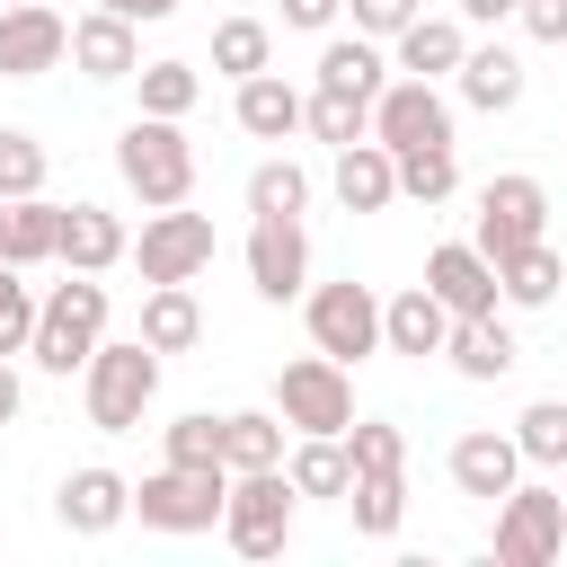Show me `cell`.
<instances>
[{"label":"cell","instance_id":"1","mask_svg":"<svg viewBox=\"0 0 567 567\" xmlns=\"http://www.w3.org/2000/svg\"><path fill=\"white\" fill-rule=\"evenodd\" d=\"M80 399H89V425H97V434H133L142 408L159 399V346H151V337L97 346V354L80 363Z\"/></svg>","mask_w":567,"mask_h":567},{"label":"cell","instance_id":"2","mask_svg":"<svg viewBox=\"0 0 567 567\" xmlns=\"http://www.w3.org/2000/svg\"><path fill=\"white\" fill-rule=\"evenodd\" d=\"M115 168H124V186H133L151 213H168V204L195 195V142L177 133V115H133V124L115 133Z\"/></svg>","mask_w":567,"mask_h":567},{"label":"cell","instance_id":"3","mask_svg":"<svg viewBox=\"0 0 567 567\" xmlns=\"http://www.w3.org/2000/svg\"><path fill=\"white\" fill-rule=\"evenodd\" d=\"M97 346H106V284H97V275L53 284V292H44V310H35V346H27V354H35L44 372H62V381H71Z\"/></svg>","mask_w":567,"mask_h":567},{"label":"cell","instance_id":"4","mask_svg":"<svg viewBox=\"0 0 567 567\" xmlns=\"http://www.w3.org/2000/svg\"><path fill=\"white\" fill-rule=\"evenodd\" d=\"M292 470L275 461V470H230V505H221V532H230V549L239 558H275L284 549V532H292Z\"/></svg>","mask_w":567,"mask_h":567},{"label":"cell","instance_id":"5","mask_svg":"<svg viewBox=\"0 0 567 567\" xmlns=\"http://www.w3.org/2000/svg\"><path fill=\"white\" fill-rule=\"evenodd\" d=\"M221 505H230V470H177V461H159V470L133 487V514H142L151 532H213Z\"/></svg>","mask_w":567,"mask_h":567},{"label":"cell","instance_id":"6","mask_svg":"<svg viewBox=\"0 0 567 567\" xmlns=\"http://www.w3.org/2000/svg\"><path fill=\"white\" fill-rule=\"evenodd\" d=\"M275 408H284V425H301V434H346V425H354V381H346L337 354H292V363L275 372Z\"/></svg>","mask_w":567,"mask_h":567},{"label":"cell","instance_id":"7","mask_svg":"<svg viewBox=\"0 0 567 567\" xmlns=\"http://www.w3.org/2000/svg\"><path fill=\"white\" fill-rule=\"evenodd\" d=\"M496 558H505V567H549V558H567V496L514 478V487L496 496Z\"/></svg>","mask_w":567,"mask_h":567},{"label":"cell","instance_id":"8","mask_svg":"<svg viewBox=\"0 0 567 567\" xmlns=\"http://www.w3.org/2000/svg\"><path fill=\"white\" fill-rule=\"evenodd\" d=\"M532 239H549V186H540V177H523V168L487 177V186H478V248L505 266V257H514V248H532Z\"/></svg>","mask_w":567,"mask_h":567},{"label":"cell","instance_id":"9","mask_svg":"<svg viewBox=\"0 0 567 567\" xmlns=\"http://www.w3.org/2000/svg\"><path fill=\"white\" fill-rule=\"evenodd\" d=\"M133 266H142V284H195L213 266V213H186V204L151 213L133 239Z\"/></svg>","mask_w":567,"mask_h":567},{"label":"cell","instance_id":"10","mask_svg":"<svg viewBox=\"0 0 567 567\" xmlns=\"http://www.w3.org/2000/svg\"><path fill=\"white\" fill-rule=\"evenodd\" d=\"M372 142H390V151H443L452 142V97L434 89V80H390L381 97H372Z\"/></svg>","mask_w":567,"mask_h":567},{"label":"cell","instance_id":"11","mask_svg":"<svg viewBox=\"0 0 567 567\" xmlns=\"http://www.w3.org/2000/svg\"><path fill=\"white\" fill-rule=\"evenodd\" d=\"M310 346L319 354H337V363H363L372 346H381V292L372 284H319L310 292Z\"/></svg>","mask_w":567,"mask_h":567},{"label":"cell","instance_id":"12","mask_svg":"<svg viewBox=\"0 0 567 567\" xmlns=\"http://www.w3.org/2000/svg\"><path fill=\"white\" fill-rule=\"evenodd\" d=\"M248 284L266 301H292L310 284V230H301V213H257L248 221Z\"/></svg>","mask_w":567,"mask_h":567},{"label":"cell","instance_id":"13","mask_svg":"<svg viewBox=\"0 0 567 567\" xmlns=\"http://www.w3.org/2000/svg\"><path fill=\"white\" fill-rule=\"evenodd\" d=\"M425 284H434V301H443L452 319H487V310L505 301V275H496V257H487L478 239H443V248L425 257Z\"/></svg>","mask_w":567,"mask_h":567},{"label":"cell","instance_id":"14","mask_svg":"<svg viewBox=\"0 0 567 567\" xmlns=\"http://www.w3.org/2000/svg\"><path fill=\"white\" fill-rule=\"evenodd\" d=\"M62 53H71V18L62 9H44V0L0 9V80H44Z\"/></svg>","mask_w":567,"mask_h":567},{"label":"cell","instance_id":"15","mask_svg":"<svg viewBox=\"0 0 567 567\" xmlns=\"http://www.w3.org/2000/svg\"><path fill=\"white\" fill-rule=\"evenodd\" d=\"M53 514H62V532H80V540H97V532H115V523L133 514V478H115L106 461H89V470H71V478H62V496H53Z\"/></svg>","mask_w":567,"mask_h":567},{"label":"cell","instance_id":"16","mask_svg":"<svg viewBox=\"0 0 567 567\" xmlns=\"http://www.w3.org/2000/svg\"><path fill=\"white\" fill-rule=\"evenodd\" d=\"M71 62L89 80H133L142 71V27L115 18V9H89V18H71Z\"/></svg>","mask_w":567,"mask_h":567},{"label":"cell","instance_id":"17","mask_svg":"<svg viewBox=\"0 0 567 567\" xmlns=\"http://www.w3.org/2000/svg\"><path fill=\"white\" fill-rule=\"evenodd\" d=\"M514 478H523V443H514V434L478 425V434L452 443V487H461V496H487V505H496Z\"/></svg>","mask_w":567,"mask_h":567},{"label":"cell","instance_id":"18","mask_svg":"<svg viewBox=\"0 0 567 567\" xmlns=\"http://www.w3.org/2000/svg\"><path fill=\"white\" fill-rule=\"evenodd\" d=\"M337 204L346 213H381V204H399V151L390 142H346L337 151Z\"/></svg>","mask_w":567,"mask_h":567},{"label":"cell","instance_id":"19","mask_svg":"<svg viewBox=\"0 0 567 567\" xmlns=\"http://www.w3.org/2000/svg\"><path fill=\"white\" fill-rule=\"evenodd\" d=\"M124 257H133V239H124V221L106 204H62V266L71 275H106Z\"/></svg>","mask_w":567,"mask_h":567},{"label":"cell","instance_id":"20","mask_svg":"<svg viewBox=\"0 0 567 567\" xmlns=\"http://www.w3.org/2000/svg\"><path fill=\"white\" fill-rule=\"evenodd\" d=\"M443 337H452V310L434 301V284H408V292L381 301V346L390 354H443Z\"/></svg>","mask_w":567,"mask_h":567},{"label":"cell","instance_id":"21","mask_svg":"<svg viewBox=\"0 0 567 567\" xmlns=\"http://www.w3.org/2000/svg\"><path fill=\"white\" fill-rule=\"evenodd\" d=\"M390 44H399V71H408V80H443V71H461V53H470L461 18H425V9H416Z\"/></svg>","mask_w":567,"mask_h":567},{"label":"cell","instance_id":"22","mask_svg":"<svg viewBox=\"0 0 567 567\" xmlns=\"http://www.w3.org/2000/svg\"><path fill=\"white\" fill-rule=\"evenodd\" d=\"M319 89H346V97H381L390 89V53H381V35H328V53H319Z\"/></svg>","mask_w":567,"mask_h":567},{"label":"cell","instance_id":"23","mask_svg":"<svg viewBox=\"0 0 567 567\" xmlns=\"http://www.w3.org/2000/svg\"><path fill=\"white\" fill-rule=\"evenodd\" d=\"M443 354H452L461 381H505V372H514V328H505L496 310H487V319H452Z\"/></svg>","mask_w":567,"mask_h":567},{"label":"cell","instance_id":"24","mask_svg":"<svg viewBox=\"0 0 567 567\" xmlns=\"http://www.w3.org/2000/svg\"><path fill=\"white\" fill-rule=\"evenodd\" d=\"M452 80H461V97H470L478 115H505V106H523V62H514L505 44H470Z\"/></svg>","mask_w":567,"mask_h":567},{"label":"cell","instance_id":"25","mask_svg":"<svg viewBox=\"0 0 567 567\" xmlns=\"http://www.w3.org/2000/svg\"><path fill=\"white\" fill-rule=\"evenodd\" d=\"M301 89L284 80V71H257V80H239V133H257V142H284V133H301Z\"/></svg>","mask_w":567,"mask_h":567},{"label":"cell","instance_id":"26","mask_svg":"<svg viewBox=\"0 0 567 567\" xmlns=\"http://www.w3.org/2000/svg\"><path fill=\"white\" fill-rule=\"evenodd\" d=\"M0 257H9V266H44V257H62V204L18 195L9 221H0Z\"/></svg>","mask_w":567,"mask_h":567},{"label":"cell","instance_id":"27","mask_svg":"<svg viewBox=\"0 0 567 567\" xmlns=\"http://www.w3.org/2000/svg\"><path fill=\"white\" fill-rule=\"evenodd\" d=\"M142 337H151L159 354H186V346L204 337V301H195V284H151V301H142Z\"/></svg>","mask_w":567,"mask_h":567},{"label":"cell","instance_id":"28","mask_svg":"<svg viewBox=\"0 0 567 567\" xmlns=\"http://www.w3.org/2000/svg\"><path fill=\"white\" fill-rule=\"evenodd\" d=\"M284 470H292L301 496H346V487H354V452H346V434H301V443L284 452Z\"/></svg>","mask_w":567,"mask_h":567},{"label":"cell","instance_id":"29","mask_svg":"<svg viewBox=\"0 0 567 567\" xmlns=\"http://www.w3.org/2000/svg\"><path fill=\"white\" fill-rule=\"evenodd\" d=\"M496 275H505V301H514V310H540V301L567 284V257H558V239H532V248H514Z\"/></svg>","mask_w":567,"mask_h":567},{"label":"cell","instance_id":"30","mask_svg":"<svg viewBox=\"0 0 567 567\" xmlns=\"http://www.w3.org/2000/svg\"><path fill=\"white\" fill-rule=\"evenodd\" d=\"M213 71H230V80L275 71V27H266V18H221V27H213Z\"/></svg>","mask_w":567,"mask_h":567},{"label":"cell","instance_id":"31","mask_svg":"<svg viewBox=\"0 0 567 567\" xmlns=\"http://www.w3.org/2000/svg\"><path fill=\"white\" fill-rule=\"evenodd\" d=\"M221 461H230V470H275V461H284V416H266V408L221 416Z\"/></svg>","mask_w":567,"mask_h":567},{"label":"cell","instance_id":"32","mask_svg":"<svg viewBox=\"0 0 567 567\" xmlns=\"http://www.w3.org/2000/svg\"><path fill=\"white\" fill-rule=\"evenodd\" d=\"M301 133H319L328 151H346V142H363V133H372V97H346V89H310V106H301Z\"/></svg>","mask_w":567,"mask_h":567},{"label":"cell","instance_id":"33","mask_svg":"<svg viewBox=\"0 0 567 567\" xmlns=\"http://www.w3.org/2000/svg\"><path fill=\"white\" fill-rule=\"evenodd\" d=\"M514 443H523L532 470H567V399H532L514 416Z\"/></svg>","mask_w":567,"mask_h":567},{"label":"cell","instance_id":"34","mask_svg":"<svg viewBox=\"0 0 567 567\" xmlns=\"http://www.w3.org/2000/svg\"><path fill=\"white\" fill-rule=\"evenodd\" d=\"M346 452H354V478H390V470H408V434H399L390 416H354V425H346Z\"/></svg>","mask_w":567,"mask_h":567},{"label":"cell","instance_id":"35","mask_svg":"<svg viewBox=\"0 0 567 567\" xmlns=\"http://www.w3.org/2000/svg\"><path fill=\"white\" fill-rule=\"evenodd\" d=\"M133 80H142V115H186L204 97V71L195 62H142Z\"/></svg>","mask_w":567,"mask_h":567},{"label":"cell","instance_id":"36","mask_svg":"<svg viewBox=\"0 0 567 567\" xmlns=\"http://www.w3.org/2000/svg\"><path fill=\"white\" fill-rule=\"evenodd\" d=\"M159 452H168L177 470H230V461H221V416H204V408L177 416V425H159Z\"/></svg>","mask_w":567,"mask_h":567},{"label":"cell","instance_id":"37","mask_svg":"<svg viewBox=\"0 0 567 567\" xmlns=\"http://www.w3.org/2000/svg\"><path fill=\"white\" fill-rule=\"evenodd\" d=\"M346 505H354V532H363V540H390L399 514H408V487H399V470H390V478H354Z\"/></svg>","mask_w":567,"mask_h":567},{"label":"cell","instance_id":"38","mask_svg":"<svg viewBox=\"0 0 567 567\" xmlns=\"http://www.w3.org/2000/svg\"><path fill=\"white\" fill-rule=\"evenodd\" d=\"M35 310H44V301H35L27 266L0 257V354H27V346H35Z\"/></svg>","mask_w":567,"mask_h":567},{"label":"cell","instance_id":"39","mask_svg":"<svg viewBox=\"0 0 567 567\" xmlns=\"http://www.w3.org/2000/svg\"><path fill=\"white\" fill-rule=\"evenodd\" d=\"M452 186H461L452 142H443V151H399V195H408V204H443Z\"/></svg>","mask_w":567,"mask_h":567},{"label":"cell","instance_id":"40","mask_svg":"<svg viewBox=\"0 0 567 567\" xmlns=\"http://www.w3.org/2000/svg\"><path fill=\"white\" fill-rule=\"evenodd\" d=\"M301 204H310V177H301L292 159H257V168H248V221H257V213H301Z\"/></svg>","mask_w":567,"mask_h":567},{"label":"cell","instance_id":"41","mask_svg":"<svg viewBox=\"0 0 567 567\" xmlns=\"http://www.w3.org/2000/svg\"><path fill=\"white\" fill-rule=\"evenodd\" d=\"M0 195H9V204H18V195H44V142L18 133V124H0Z\"/></svg>","mask_w":567,"mask_h":567},{"label":"cell","instance_id":"42","mask_svg":"<svg viewBox=\"0 0 567 567\" xmlns=\"http://www.w3.org/2000/svg\"><path fill=\"white\" fill-rule=\"evenodd\" d=\"M346 9H354V27H363V35H381V44H390V35H399L425 0H346Z\"/></svg>","mask_w":567,"mask_h":567},{"label":"cell","instance_id":"43","mask_svg":"<svg viewBox=\"0 0 567 567\" xmlns=\"http://www.w3.org/2000/svg\"><path fill=\"white\" fill-rule=\"evenodd\" d=\"M514 18H523V35H532V44H567V0H523Z\"/></svg>","mask_w":567,"mask_h":567},{"label":"cell","instance_id":"44","mask_svg":"<svg viewBox=\"0 0 567 567\" xmlns=\"http://www.w3.org/2000/svg\"><path fill=\"white\" fill-rule=\"evenodd\" d=\"M337 9H346V0H284V27L319 35V27H337Z\"/></svg>","mask_w":567,"mask_h":567},{"label":"cell","instance_id":"45","mask_svg":"<svg viewBox=\"0 0 567 567\" xmlns=\"http://www.w3.org/2000/svg\"><path fill=\"white\" fill-rule=\"evenodd\" d=\"M523 0H461V27H505Z\"/></svg>","mask_w":567,"mask_h":567},{"label":"cell","instance_id":"46","mask_svg":"<svg viewBox=\"0 0 567 567\" xmlns=\"http://www.w3.org/2000/svg\"><path fill=\"white\" fill-rule=\"evenodd\" d=\"M18 408H27V390H18V363L0 354V425H18Z\"/></svg>","mask_w":567,"mask_h":567},{"label":"cell","instance_id":"47","mask_svg":"<svg viewBox=\"0 0 567 567\" xmlns=\"http://www.w3.org/2000/svg\"><path fill=\"white\" fill-rule=\"evenodd\" d=\"M97 9H115V18H133V27H151V18H168L177 0H97Z\"/></svg>","mask_w":567,"mask_h":567},{"label":"cell","instance_id":"48","mask_svg":"<svg viewBox=\"0 0 567 567\" xmlns=\"http://www.w3.org/2000/svg\"><path fill=\"white\" fill-rule=\"evenodd\" d=\"M0 221H9V195H0Z\"/></svg>","mask_w":567,"mask_h":567},{"label":"cell","instance_id":"49","mask_svg":"<svg viewBox=\"0 0 567 567\" xmlns=\"http://www.w3.org/2000/svg\"><path fill=\"white\" fill-rule=\"evenodd\" d=\"M0 9H18V0H0Z\"/></svg>","mask_w":567,"mask_h":567},{"label":"cell","instance_id":"50","mask_svg":"<svg viewBox=\"0 0 567 567\" xmlns=\"http://www.w3.org/2000/svg\"><path fill=\"white\" fill-rule=\"evenodd\" d=\"M558 257H567V239H558Z\"/></svg>","mask_w":567,"mask_h":567}]
</instances>
